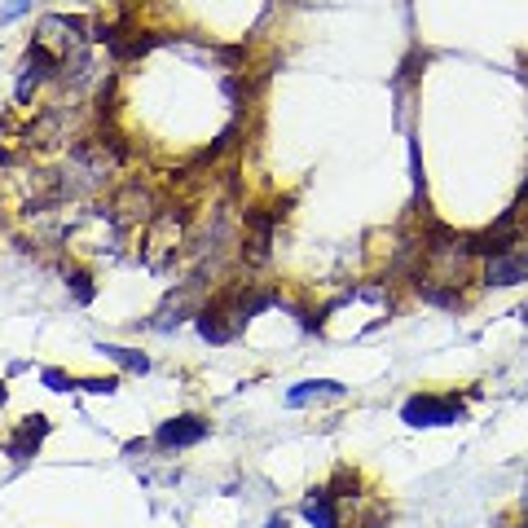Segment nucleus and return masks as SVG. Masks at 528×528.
Here are the masks:
<instances>
[{"mask_svg":"<svg viewBox=\"0 0 528 528\" xmlns=\"http://www.w3.org/2000/svg\"><path fill=\"white\" fill-rule=\"evenodd\" d=\"M462 418H467V405L454 392H414L401 405V423L414 427V432H423V427H454Z\"/></svg>","mask_w":528,"mask_h":528,"instance_id":"1","label":"nucleus"},{"mask_svg":"<svg viewBox=\"0 0 528 528\" xmlns=\"http://www.w3.org/2000/svg\"><path fill=\"white\" fill-rule=\"evenodd\" d=\"M282 216H286V203H278V207H251V212H247V238H242V264H251V269L269 264L273 234H278Z\"/></svg>","mask_w":528,"mask_h":528,"instance_id":"2","label":"nucleus"},{"mask_svg":"<svg viewBox=\"0 0 528 528\" xmlns=\"http://www.w3.org/2000/svg\"><path fill=\"white\" fill-rule=\"evenodd\" d=\"M480 282L489 291H511V286H524L528 282V238L506 247L502 256H489L480 260Z\"/></svg>","mask_w":528,"mask_h":528,"instance_id":"3","label":"nucleus"},{"mask_svg":"<svg viewBox=\"0 0 528 528\" xmlns=\"http://www.w3.org/2000/svg\"><path fill=\"white\" fill-rule=\"evenodd\" d=\"M207 432H212V423H207L203 414H176L168 423H159V432H154V445L159 449H194L203 445Z\"/></svg>","mask_w":528,"mask_h":528,"instance_id":"4","label":"nucleus"},{"mask_svg":"<svg viewBox=\"0 0 528 528\" xmlns=\"http://www.w3.org/2000/svg\"><path fill=\"white\" fill-rule=\"evenodd\" d=\"M44 436H49V418L44 414H27L22 423L9 432L5 440V454L14 458V462H31L40 454V445H44Z\"/></svg>","mask_w":528,"mask_h":528,"instance_id":"5","label":"nucleus"},{"mask_svg":"<svg viewBox=\"0 0 528 528\" xmlns=\"http://www.w3.org/2000/svg\"><path fill=\"white\" fill-rule=\"evenodd\" d=\"M300 515H304V520L313 524V528H344V520H339V498L326 489V484L308 493L304 506H300Z\"/></svg>","mask_w":528,"mask_h":528,"instance_id":"6","label":"nucleus"},{"mask_svg":"<svg viewBox=\"0 0 528 528\" xmlns=\"http://www.w3.org/2000/svg\"><path fill=\"white\" fill-rule=\"evenodd\" d=\"M348 388L339 379H304L295 388H286V405L300 410V405H313V401H326V396H344Z\"/></svg>","mask_w":528,"mask_h":528,"instance_id":"7","label":"nucleus"},{"mask_svg":"<svg viewBox=\"0 0 528 528\" xmlns=\"http://www.w3.org/2000/svg\"><path fill=\"white\" fill-rule=\"evenodd\" d=\"M97 352H102L106 361H115L119 370L128 374H150V357L141 348H124V344H97Z\"/></svg>","mask_w":528,"mask_h":528,"instance_id":"8","label":"nucleus"},{"mask_svg":"<svg viewBox=\"0 0 528 528\" xmlns=\"http://www.w3.org/2000/svg\"><path fill=\"white\" fill-rule=\"evenodd\" d=\"M66 286H71V295H75V304H93V295H97V286L93 278H88L84 269H66Z\"/></svg>","mask_w":528,"mask_h":528,"instance_id":"9","label":"nucleus"},{"mask_svg":"<svg viewBox=\"0 0 528 528\" xmlns=\"http://www.w3.org/2000/svg\"><path fill=\"white\" fill-rule=\"evenodd\" d=\"M335 498H357V489H361V476L357 471H348V467H339L335 476H330V484H326Z\"/></svg>","mask_w":528,"mask_h":528,"instance_id":"10","label":"nucleus"},{"mask_svg":"<svg viewBox=\"0 0 528 528\" xmlns=\"http://www.w3.org/2000/svg\"><path fill=\"white\" fill-rule=\"evenodd\" d=\"M40 383L49 392H75V374H66L58 366H49V370H40Z\"/></svg>","mask_w":528,"mask_h":528,"instance_id":"11","label":"nucleus"},{"mask_svg":"<svg viewBox=\"0 0 528 528\" xmlns=\"http://www.w3.org/2000/svg\"><path fill=\"white\" fill-rule=\"evenodd\" d=\"M75 392H93V396H115L119 392V379L106 374V379H75Z\"/></svg>","mask_w":528,"mask_h":528,"instance_id":"12","label":"nucleus"},{"mask_svg":"<svg viewBox=\"0 0 528 528\" xmlns=\"http://www.w3.org/2000/svg\"><path fill=\"white\" fill-rule=\"evenodd\" d=\"M410 181H414V194H427V176H423V154H418V137H410Z\"/></svg>","mask_w":528,"mask_h":528,"instance_id":"13","label":"nucleus"},{"mask_svg":"<svg viewBox=\"0 0 528 528\" xmlns=\"http://www.w3.org/2000/svg\"><path fill=\"white\" fill-rule=\"evenodd\" d=\"M31 9V0H9L5 9H0V22H14V18H22Z\"/></svg>","mask_w":528,"mask_h":528,"instance_id":"14","label":"nucleus"},{"mask_svg":"<svg viewBox=\"0 0 528 528\" xmlns=\"http://www.w3.org/2000/svg\"><path fill=\"white\" fill-rule=\"evenodd\" d=\"M264 528H291V520H286V515H269V524Z\"/></svg>","mask_w":528,"mask_h":528,"instance_id":"15","label":"nucleus"},{"mask_svg":"<svg viewBox=\"0 0 528 528\" xmlns=\"http://www.w3.org/2000/svg\"><path fill=\"white\" fill-rule=\"evenodd\" d=\"M9 401V388H5V383H0V405H5Z\"/></svg>","mask_w":528,"mask_h":528,"instance_id":"16","label":"nucleus"},{"mask_svg":"<svg viewBox=\"0 0 528 528\" xmlns=\"http://www.w3.org/2000/svg\"><path fill=\"white\" fill-rule=\"evenodd\" d=\"M520 322H528V304H520Z\"/></svg>","mask_w":528,"mask_h":528,"instance_id":"17","label":"nucleus"},{"mask_svg":"<svg viewBox=\"0 0 528 528\" xmlns=\"http://www.w3.org/2000/svg\"><path fill=\"white\" fill-rule=\"evenodd\" d=\"M366 528H388V524H383V520H370V524H366Z\"/></svg>","mask_w":528,"mask_h":528,"instance_id":"18","label":"nucleus"}]
</instances>
